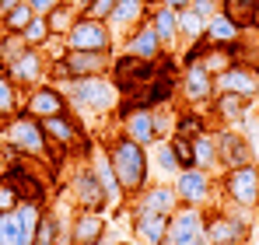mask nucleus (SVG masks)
I'll return each mask as SVG.
<instances>
[{"mask_svg":"<svg viewBox=\"0 0 259 245\" xmlns=\"http://www.w3.org/2000/svg\"><path fill=\"white\" fill-rule=\"evenodd\" d=\"M60 91L67 95L70 112L81 116L84 123L116 116L119 105H123V91H119V84L112 81L109 74L105 77H70V81H60Z\"/></svg>","mask_w":259,"mask_h":245,"instance_id":"obj_1","label":"nucleus"},{"mask_svg":"<svg viewBox=\"0 0 259 245\" xmlns=\"http://www.w3.org/2000/svg\"><path fill=\"white\" fill-rule=\"evenodd\" d=\"M105 151H109V161L116 168V179L126 193V200H133L137 193H144L151 186V151L133 144L130 137H123L119 130L105 140Z\"/></svg>","mask_w":259,"mask_h":245,"instance_id":"obj_2","label":"nucleus"},{"mask_svg":"<svg viewBox=\"0 0 259 245\" xmlns=\"http://www.w3.org/2000/svg\"><path fill=\"white\" fill-rule=\"evenodd\" d=\"M0 144H4L7 154L28 158V161H35V165H46L49 154H53V147H49V140H46V133H42V123L32 119L28 112H18V116L0 123Z\"/></svg>","mask_w":259,"mask_h":245,"instance_id":"obj_3","label":"nucleus"},{"mask_svg":"<svg viewBox=\"0 0 259 245\" xmlns=\"http://www.w3.org/2000/svg\"><path fill=\"white\" fill-rule=\"evenodd\" d=\"M217 203L259 210V165H238L217 175Z\"/></svg>","mask_w":259,"mask_h":245,"instance_id":"obj_4","label":"nucleus"},{"mask_svg":"<svg viewBox=\"0 0 259 245\" xmlns=\"http://www.w3.org/2000/svg\"><path fill=\"white\" fill-rule=\"evenodd\" d=\"M63 46H67V49H81V53H116V49H119V39H116V32L109 28V21L81 14V18L74 21V28L67 32Z\"/></svg>","mask_w":259,"mask_h":245,"instance_id":"obj_5","label":"nucleus"},{"mask_svg":"<svg viewBox=\"0 0 259 245\" xmlns=\"http://www.w3.org/2000/svg\"><path fill=\"white\" fill-rule=\"evenodd\" d=\"M4 74L14 81L18 91H32V88H39V84L49 81V56H46V49L25 46L18 56H11V60L4 63Z\"/></svg>","mask_w":259,"mask_h":245,"instance_id":"obj_6","label":"nucleus"},{"mask_svg":"<svg viewBox=\"0 0 259 245\" xmlns=\"http://www.w3.org/2000/svg\"><path fill=\"white\" fill-rule=\"evenodd\" d=\"M42 217V203L25 200L18 210L0 214V245H35V224Z\"/></svg>","mask_w":259,"mask_h":245,"instance_id":"obj_7","label":"nucleus"},{"mask_svg":"<svg viewBox=\"0 0 259 245\" xmlns=\"http://www.w3.org/2000/svg\"><path fill=\"white\" fill-rule=\"evenodd\" d=\"M175 193H179V203L182 207H203L210 210V203L217 200V175L203 172V168H182L172 179Z\"/></svg>","mask_w":259,"mask_h":245,"instance_id":"obj_8","label":"nucleus"},{"mask_svg":"<svg viewBox=\"0 0 259 245\" xmlns=\"http://www.w3.org/2000/svg\"><path fill=\"white\" fill-rule=\"evenodd\" d=\"M91 242H109V217H105V210L74 207L70 221L63 224V242L60 245H91Z\"/></svg>","mask_w":259,"mask_h":245,"instance_id":"obj_9","label":"nucleus"},{"mask_svg":"<svg viewBox=\"0 0 259 245\" xmlns=\"http://www.w3.org/2000/svg\"><path fill=\"white\" fill-rule=\"evenodd\" d=\"M214 74L203 67V63H189L179 70V102L189 105V109H200L207 112L210 98H214Z\"/></svg>","mask_w":259,"mask_h":245,"instance_id":"obj_10","label":"nucleus"},{"mask_svg":"<svg viewBox=\"0 0 259 245\" xmlns=\"http://www.w3.org/2000/svg\"><path fill=\"white\" fill-rule=\"evenodd\" d=\"M214 91L217 95H238V98H245L249 105H256V98H259V67L235 60L231 67H224L214 77Z\"/></svg>","mask_w":259,"mask_h":245,"instance_id":"obj_11","label":"nucleus"},{"mask_svg":"<svg viewBox=\"0 0 259 245\" xmlns=\"http://www.w3.org/2000/svg\"><path fill=\"white\" fill-rule=\"evenodd\" d=\"M116 119H119V133L130 137L133 144H140V147H151L154 140H158V126H154V109H147V105H137V102H123L119 105V112H116Z\"/></svg>","mask_w":259,"mask_h":245,"instance_id":"obj_12","label":"nucleus"},{"mask_svg":"<svg viewBox=\"0 0 259 245\" xmlns=\"http://www.w3.org/2000/svg\"><path fill=\"white\" fill-rule=\"evenodd\" d=\"M42 123V133L49 140L53 151H74V147H88V137H84V119L74 116L70 109L60 112V116H49V119H39Z\"/></svg>","mask_w":259,"mask_h":245,"instance_id":"obj_13","label":"nucleus"},{"mask_svg":"<svg viewBox=\"0 0 259 245\" xmlns=\"http://www.w3.org/2000/svg\"><path fill=\"white\" fill-rule=\"evenodd\" d=\"M88 147H91V144H88ZM70 196H74V207H81V210H109L105 193H102V186H98V179H95V172H91V165H88V151H81V158L74 165Z\"/></svg>","mask_w":259,"mask_h":245,"instance_id":"obj_14","label":"nucleus"},{"mask_svg":"<svg viewBox=\"0 0 259 245\" xmlns=\"http://www.w3.org/2000/svg\"><path fill=\"white\" fill-rule=\"evenodd\" d=\"M179 207L182 203H179V193H175L172 182H151L144 193H137L130 200V217H140V214H165V217H172Z\"/></svg>","mask_w":259,"mask_h":245,"instance_id":"obj_15","label":"nucleus"},{"mask_svg":"<svg viewBox=\"0 0 259 245\" xmlns=\"http://www.w3.org/2000/svg\"><path fill=\"white\" fill-rule=\"evenodd\" d=\"M88 165H91V172H95V179H98V186H102V193H105L109 210H119V207L126 203V193H123V186H119V179H116V168L109 161L105 144L88 147Z\"/></svg>","mask_w":259,"mask_h":245,"instance_id":"obj_16","label":"nucleus"},{"mask_svg":"<svg viewBox=\"0 0 259 245\" xmlns=\"http://www.w3.org/2000/svg\"><path fill=\"white\" fill-rule=\"evenodd\" d=\"M119 53H126L133 60H144V63H161L168 53H165V46L161 39L154 35V28L144 21V25H137V28H130L126 35L119 39Z\"/></svg>","mask_w":259,"mask_h":245,"instance_id":"obj_17","label":"nucleus"},{"mask_svg":"<svg viewBox=\"0 0 259 245\" xmlns=\"http://www.w3.org/2000/svg\"><path fill=\"white\" fill-rule=\"evenodd\" d=\"M67 109H70L67 105V95L60 91V84H53V81L25 91V102H21V112H28L32 119H49V116H60Z\"/></svg>","mask_w":259,"mask_h":245,"instance_id":"obj_18","label":"nucleus"},{"mask_svg":"<svg viewBox=\"0 0 259 245\" xmlns=\"http://www.w3.org/2000/svg\"><path fill=\"white\" fill-rule=\"evenodd\" d=\"M252 109L256 105H249L238 95H214L210 105H207V119H210L214 130H242V123Z\"/></svg>","mask_w":259,"mask_h":245,"instance_id":"obj_19","label":"nucleus"},{"mask_svg":"<svg viewBox=\"0 0 259 245\" xmlns=\"http://www.w3.org/2000/svg\"><path fill=\"white\" fill-rule=\"evenodd\" d=\"M203 228H207L203 207H179L168 217V238L175 245H193L196 238H203Z\"/></svg>","mask_w":259,"mask_h":245,"instance_id":"obj_20","label":"nucleus"},{"mask_svg":"<svg viewBox=\"0 0 259 245\" xmlns=\"http://www.w3.org/2000/svg\"><path fill=\"white\" fill-rule=\"evenodd\" d=\"M217 158H221V172L256 161L252 151H249V140L242 137V130H217Z\"/></svg>","mask_w":259,"mask_h":245,"instance_id":"obj_21","label":"nucleus"},{"mask_svg":"<svg viewBox=\"0 0 259 245\" xmlns=\"http://www.w3.org/2000/svg\"><path fill=\"white\" fill-rule=\"evenodd\" d=\"M147 25L154 28V35L161 39L165 53H179L182 49V39H179V11L165 7V4H154L147 11Z\"/></svg>","mask_w":259,"mask_h":245,"instance_id":"obj_22","label":"nucleus"},{"mask_svg":"<svg viewBox=\"0 0 259 245\" xmlns=\"http://www.w3.org/2000/svg\"><path fill=\"white\" fill-rule=\"evenodd\" d=\"M147 4L144 0H116V7H112V14H109V28L116 32V39H123L130 28H137V25H144L147 21Z\"/></svg>","mask_w":259,"mask_h":245,"instance_id":"obj_23","label":"nucleus"},{"mask_svg":"<svg viewBox=\"0 0 259 245\" xmlns=\"http://www.w3.org/2000/svg\"><path fill=\"white\" fill-rule=\"evenodd\" d=\"M130 235L137 245H158L168 238V217L165 214H140L130 217Z\"/></svg>","mask_w":259,"mask_h":245,"instance_id":"obj_24","label":"nucleus"},{"mask_svg":"<svg viewBox=\"0 0 259 245\" xmlns=\"http://www.w3.org/2000/svg\"><path fill=\"white\" fill-rule=\"evenodd\" d=\"M193 147V168H203L210 175H221V158H217V130H200L196 137H189Z\"/></svg>","mask_w":259,"mask_h":245,"instance_id":"obj_25","label":"nucleus"},{"mask_svg":"<svg viewBox=\"0 0 259 245\" xmlns=\"http://www.w3.org/2000/svg\"><path fill=\"white\" fill-rule=\"evenodd\" d=\"M245 35V28L238 25V21H231L224 11H217L214 18H207V32H203V39L207 46H224V49H231V46H238Z\"/></svg>","mask_w":259,"mask_h":245,"instance_id":"obj_26","label":"nucleus"},{"mask_svg":"<svg viewBox=\"0 0 259 245\" xmlns=\"http://www.w3.org/2000/svg\"><path fill=\"white\" fill-rule=\"evenodd\" d=\"M81 18V7L74 4V0H63L60 7H53L49 14H46V25H49V35L53 39H67V32L74 28V21Z\"/></svg>","mask_w":259,"mask_h":245,"instance_id":"obj_27","label":"nucleus"},{"mask_svg":"<svg viewBox=\"0 0 259 245\" xmlns=\"http://www.w3.org/2000/svg\"><path fill=\"white\" fill-rule=\"evenodd\" d=\"M151 168H158L161 175H168V179H175L179 172H182V165H179V158H175V151H172V140L165 137V140H154L151 147Z\"/></svg>","mask_w":259,"mask_h":245,"instance_id":"obj_28","label":"nucleus"},{"mask_svg":"<svg viewBox=\"0 0 259 245\" xmlns=\"http://www.w3.org/2000/svg\"><path fill=\"white\" fill-rule=\"evenodd\" d=\"M217 4H221V11H224L231 21H238L245 32H249V28H259L256 0H217Z\"/></svg>","mask_w":259,"mask_h":245,"instance_id":"obj_29","label":"nucleus"},{"mask_svg":"<svg viewBox=\"0 0 259 245\" xmlns=\"http://www.w3.org/2000/svg\"><path fill=\"white\" fill-rule=\"evenodd\" d=\"M63 242V221L56 210L42 207V217L35 224V245H60Z\"/></svg>","mask_w":259,"mask_h":245,"instance_id":"obj_30","label":"nucleus"},{"mask_svg":"<svg viewBox=\"0 0 259 245\" xmlns=\"http://www.w3.org/2000/svg\"><path fill=\"white\" fill-rule=\"evenodd\" d=\"M21 102H25V91H18L14 81L0 70V123L18 116V112H21Z\"/></svg>","mask_w":259,"mask_h":245,"instance_id":"obj_31","label":"nucleus"},{"mask_svg":"<svg viewBox=\"0 0 259 245\" xmlns=\"http://www.w3.org/2000/svg\"><path fill=\"white\" fill-rule=\"evenodd\" d=\"M35 18V11L21 0L18 7H11V11H4L0 14V32H7V35H21L25 28H28V21Z\"/></svg>","mask_w":259,"mask_h":245,"instance_id":"obj_32","label":"nucleus"},{"mask_svg":"<svg viewBox=\"0 0 259 245\" xmlns=\"http://www.w3.org/2000/svg\"><path fill=\"white\" fill-rule=\"evenodd\" d=\"M203 32H207V21L196 14V11H179V39L182 46H189V42H200L203 39Z\"/></svg>","mask_w":259,"mask_h":245,"instance_id":"obj_33","label":"nucleus"},{"mask_svg":"<svg viewBox=\"0 0 259 245\" xmlns=\"http://www.w3.org/2000/svg\"><path fill=\"white\" fill-rule=\"evenodd\" d=\"M21 42L25 46H32V49H46L53 35H49V25H46V14H35L32 21H28V28L21 32Z\"/></svg>","mask_w":259,"mask_h":245,"instance_id":"obj_34","label":"nucleus"},{"mask_svg":"<svg viewBox=\"0 0 259 245\" xmlns=\"http://www.w3.org/2000/svg\"><path fill=\"white\" fill-rule=\"evenodd\" d=\"M200 63H203V67H207V70L217 77L224 67H231V63H235V49H224V46H207V53H203V60H200Z\"/></svg>","mask_w":259,"mask_h":245,"instance_id":"obj_35","label":"nucleus"},{"mask_svg":"<svg viewBox=\"0 0 259 245\" xmlns=\"http://www.w3.org/2000/svg\"><path fill=\"white\" fill-rule=\"evenodd\" d=\"M242 137L249 140V151H252V158H256V165H259V109H252V112L245 116V123H242Z\"/></svg>","mask_w":259,"mask_h":245,"instance_id":"obj_36","label":"nucleus"},{"mask_svg":"<svg viewBox=\"0 0 259 245\" xmlns=\"http://www.w3.org/2000/svg\"><path fill=\"white\" fill-rule=\"evenodd\" d=\"M74 4L81 7V14H88V18H102V21H109L112 7H116V0H74Z\"/></svg>","mask_w":259,"mask_h":245,"instance_id":"obj_37","label":"nucleus"},{"mask_svg":"<svg viewBox=\"0 0 259 245\" xmlns=\"http://www.w3.org/2000/svg\"><path fill=\"white\" fill-rule=\"evenodd\" d=\"M21 203H25V200H21V193H18V189H14V186H11V182L0 175V214H7V210H18Z\"/></svg>","mask_w":259,"mask_h":245,"instance_id":"obj_38","label":"nucleus"},{"mask_svg":"<svg viewBox=\"0 0 259 245\" xmlns=\"http://www.w3.org/2000/svg\"><path fill=\"white\" fill-rule=\"evenodd\" d=\"M168 140H172V151H175V158H179V165H182V168H193V147H189V137L172 133Z\"/></svg>","mask_w":259,"mask_h":245,"instance_id":"obj_39","label":"nucleus"},{"mask_svg":"<svg viewBox=\"0 0 259 245\" xmlns=\"http://www.w3.org/2000/svg\"><path fill=\"white\" fill-rule=\"evenodd\" d=\"M189 11H196V14L207 21V18H214L217 11H221V4H217V0H193V4H189Z\"/></svg>","mask_w":259,"mask_h":245,"instance_id":"obj_40","label":"nucleus"},{"mask_svg":"<svg viewBox=\"0 0 259 245\" xmlns=\"http://www.w3.org/2000/svg\"><path fill=\"white\" fill-rule=\"evenodd\" d=\"M25 4H28L35 14H49V11H53V7H60L63 0H25Z\"/></svg>","mask_w":259,"mask_h":245,"instance_id":"obj_41","label":"nucleus"},{"mask_svg":"<svg viewBox=\"0 0 259 245\" xmlns=\"http://www.w3.org/2000/svg\"><path fill=\"white\" fill-rule=\"evenodd\" d=\"M161 4H165V7H172V11H186L193 0H161Z\"/></svg>","mask_w":259,"mask_h":245,"instance_id":"obj_42","label":"nucleus"},{"mask_svg":"<svg viewBox=\"0 0 259 245\" xmlns=\"http://www.w3.org/2000/svg\"><path fill=\"white\" fill-rule=\"evenodd\" d=\"M18 4H21V0H0V14H4V11H11V7H18Z\"/></svg>","mask_w":259,"mask_h":245,"instance_id":"obj_43","label":"nucleus"},{"mask_svg":"<svg viewBox=\"0 0 259 245\" xmlns=\"http://www.w3.org/2000/svg\"><path fill=\"white\" fill-rule=\"evenodd\" d=\"M109 245H137L133 238H116V242H109Z\"/></svg>","mask_w":259,"mask_h":245,"instance_id":"obj_44","label":"nucleus"},{"mask_svg":"<svg viewBox=\"0 0 259 245\" xmlns=\"http://www.w3.org/2000/svg\"><path fill=\"white\" fill-rule=\"evenodd\" d=\"M193 245H210V242H207V238H196V242H193Z\"/></svg>","mask_w":259,"mask_h":245,"instance_id":"obj_45","label":"nucleus"},{"mask_svg":"<svg viewBox=\"0 0 259 245\" xmlns=\"http://www.w3.org/2000/svg\"><path fill=\"white\" fill-rule=\"evenodd\" d=\"M144 4H147V7H154V4H161V0H144Z\"/></svg>","mask_w":259,"mask_h":245,"instance_id":"obj_46","label":"nucleus"},{"mask_svg":"<svg viewBox=\"0 0 259 245\" xmlns=\"http://www.w3.org/2000/svg\"><path fill=\"white\" fill-rule=\"evenodd\" d=\"M158 245H175V242H172V238H165V242H158Z\"/></svg>","mask_w":259,"mask_h":245,"instance_id":"obj_47","label":"nucleus"},{"mask_svg":"<svg viewBox=\"0 0 259 245\" xmlns=\"http://www.w3.org/2000/svg\"><path fill=\"white\" fill-rule=\"evenodd\" d=\"M91 245H109V242H91Z\"/></svg>","mask_w":259,"mask_h":245,"instance_id":"obj_48","label":"nucleus"},{"mask_svg":"<svg viewBox=\"0 0 259 245\" xmlns=\"http://www.w3.org/2000/svg\"><path fill=\"white\" fill-rule=\"evenodd\" d=\"M256 224H259V210H256Z\"/></svg>","mask_w":259,"mask_h":245,"instance_id":"obj_49","label":"nucleus"},{"mask_svg":"<svg viewBox=\"0 0 259 245\" xmlns=\"http://www.w3.org/2000/svg\"><path fill=\"white\" fill-rule=\"evenodd\" d=\"M256 109H259V98H256Z\"/></svg>","mask_w":259,"mask_h":245,"instance_id":"obj_50","label":"nucleus"},{"mask_svg":"<svg viewBox=\"0 0 259 245\" xmlns=\"http://www.w3.org/2000/svg\"><path fill=\"white\" fill-rule=\"evenodd\" d=\"M256 11H259V0H256Z\"/></svg>","mask_w":259,"mask_h":245,"instance_id":"obj_51","label":"nucleus"}]
</instances>
